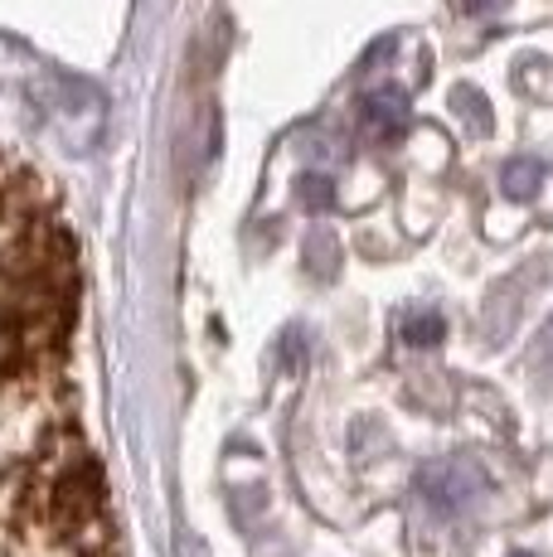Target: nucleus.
<instances>
[{"label":"nucleus","mask_w":553,"mask_h":557,"mask_svg":"<svg viewBox=\"0 0 553 557\" xmlns=\"http://www.w3.org/2000/svg\"><path fill=\"white\" fill-rule=\"evenodd\" d=\"M422 490H428V499L438 505L442 513H462L466 505L476 499V480L466 475L462 466H438L422 475Z\"/></svg>","instance_id":"nucleus-1"},{"label":"nucleus","mask_w":553,"mask_h":557,"mask_svg":"<svg viewBox=\"0 0 553 557\" xmlns=\"http://www.w3.org/2000/svg\"><path fill=\"white\" fill-rule=\"evenodd\" d=\"M442 335H446V325H442L438 310H413V315L403 320V339H408V345H418V349L438 345Z\"/></svg>","instance_id":"nucleus-2"},{"label":"nucleus","mask_w":553,"mask_h":557,"mask_svg":"<svg viewBox=\"0 0 553 557\" xmlns=\"http://www.w3.org/2000/svg\"><path fill=\"white\" fill-rule=\"evenodd\" d=\"M539 189V165L534 160H515V165L505 170V195L509 199H529Z\"/></svg>","instance_id":"nucleus-3"},{"label":"nucleus","mask_w":553,"mask_h":557,"mask_svg":"<svg viewBox=\"0 0 553 557\" xmlns=\"http://www.w3.org/2000/svg\"><path fill=\"white\" fill-rule=\"evenodd\" d=\"M462 5H466V10H495L500 0H462Z\"/></svg>","instance_id":"nucleus-4"},{"label":"nucleus","mask_w":553,"mask_h":557,"mask_svg":"<svg viewBox=\"0 0 553 557\" xmlns=\"http://www.w3.org/2000/svg\"><path fill=\"white\" fill-rule=\"evenodd\" d=\"M515 557H529V553H515Z\"/></svg>","instance_id":"nucleus-5"}]
</instances>
